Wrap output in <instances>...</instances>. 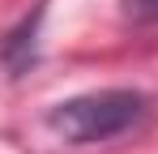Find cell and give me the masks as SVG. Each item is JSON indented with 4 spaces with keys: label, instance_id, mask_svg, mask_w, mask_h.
I'll return each instance as SVG.
<instances>
[{
    "label": "cell",
    "instance_id": "cell-2",
    "mask_svg": "<svg viewBox=\"0 0 158 154\" xmlns=\"http://www.w3.org/2000/svg\"><path fill=\"white\" fill-rule=\"evenodd\" d=\"M124 17H132V22H158V0H124Z\"/></svg>",
    "mask_w": 158,
    "mask_h": 154
},
{
    "label": "cell",
    "instance_id": "cell-1",
    "mask_svg": "<svg viewBox=\"0 0 158 154\" xmlns=\"http://www.w3.org/2000/svg\"><path fill=\"white\" fill-rule=\"evenodd\" d=\"M145 116V94L137 90H90L77 99H64L47 111V128L69 146H94L128 133Z\"/></svg>",
    "mask_w": 158,
    "mask_h": 154
}]
</instances>
